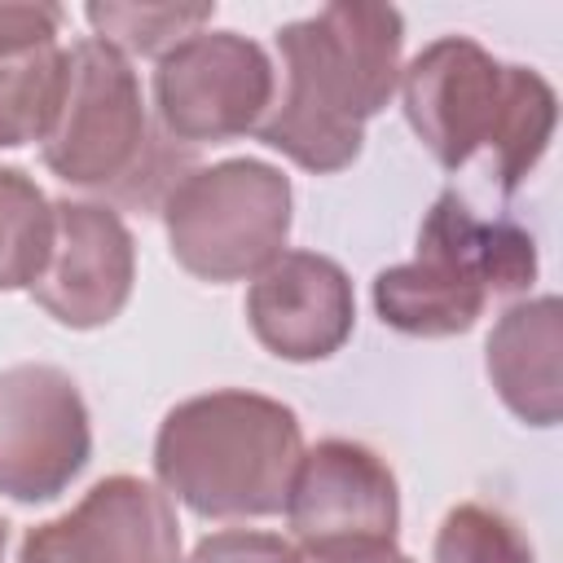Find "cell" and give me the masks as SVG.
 <instances>
[{"label": "cell", "instance_id": "1", "mask_svg": "<svg viewBox=\"0 0 563 563\" xmlns=\"http://www.w3.org/2000/svg\"><path fill=\"white\" fill-rule=\"evenodd\" d=\"M400 48L405 18L391 4L339 0L286 22L277 31L286 88L255 128L260 141L312 176L352 167L365 123L400 84Z\"/></svg>", "mask_w": 563, "mask_h": 563}, {"label": "cell", "instance_id": "2", "mask_svg": "<svg viewBox=\"0 0 563 563\" xmlns=\"http://www.w3.org/2000/svg\"><path fill=\"white\" fill-rule=\"evenodd\" d=\"M400 101L440 167L457 172L484 154V172L501 194L528 180L559 119L554 88L537 70L497 62L466 35L427 44L400 70Z\"/></svg>", "mask_w": 563, "mask_h": 563}, {"label": "cell", "instance_id": "3", "mask_svg": "<svg viewBox=\"0 0 563 563\" xmlns=\"http://www.w3.org/2000/svg\"><path fill=\"white\" fill-rule=\"evenodd\" d=\"M303 457V431L290 405L260 391H207L167 409L154 435V475L163 493L198 519H268L286 506Z\"/></svg>", "mask_w": 563, "mask_h": 563}, {"label": "cell", "instance_id": "4", "mask_svg": "<svg viewBox=\"0 0 563 563\" xmlns=\"http://www.w3.org/2000/svg\"><path fill=\"white\" fill-rule=\"evenodd\" d=\"M44 167L70 189L101 194L119 207L154 211L194 172L189 150L154 132L136 70L110 44L79 40L66 48L57 110L40 136Z\"/></svg>", "mask_w": 563, "mask_h": 563}, {"label": "cell", "instance_id": "5", "mask_svg": "<svg viewBox=\"0 0 563 563\" xmlns=\"http://www.w3.org/2000/svg\"><path fill=\"white\" fill-rule=\"evenodd\" d=\"M158 211L185 273L216 286L246 282L286 251L290 180L264 158H224L180 176Z\"/></svg>", "mask_w": 563, "mask_h": 563}, {"label": "cell", "instance_id": "6", "mask_svg": "<svg viewBox=\"0 0 563 563\" xmlns=\"http://www.w3.org/2000/svg\"><path fill=\"white\" fill-rule=\"evenodd\" d=\"M277 97L268 53L238 31H198L154 70V110L167 141L198 150L255 132Z\"/></svg>", "mask_w": 563, "mask_h": 563}, {"label": "cell", "instance_id": "7", "mask_svg": "<svg viewBox=\"0 0 563 563\" xmlns=\"http://www.w3.org/2000/svg\"><path fill=\"white\" fill-rule=\"evenodd\" d=\"M92 427L75 378L26 361L0 369V493L35 506L70 488L88 466Z\"/></svg>", "mask_w": 563, "mask_h": 563}, {"label": "cell", "instance_id": "8", "mask_svg": "<svg viewBox=\"0 0 563 563\" xmlns=\"http://www.w3.org/2000/svg\"><path fill=\"white\" fill-rule=\"evenodd\" d=\"M282 510L299 554L387 545L400 528L396 475L356 440H321L303 449Z\"/></svg>", "mask_w": 563, "mask_h": 563}, {"label": "cell", "instance_id": "9", "mask_svg": "<svg viewBox=\"0 0 563 563\" xmlns=\"http://www.w3.org/2000/svg\"><path fill=\"white\" fill-rule=\"evenodd\" d=\"M18 563H180V523L163 488L110 475L79 506L31 528Z\"/></svg>", "mask_w": 563, "mask_h": 563}, {"label": "cell", "instance_id": "10", "mask_svg": "<svg viewBox=\"0 0 563 563\" xmlns=\"http://www.w3.org/2000/svg\"><path fill=\"white\" fill-rule=\"evenodd\" d=\"M136 246L123 216L106 202H53V246L31 282V299L70 330L110 325L132 295Z\"/></svg>", "mask_w": 563, "mask_h": 563}, {"label": "cell", "instance_id": "11", "mask_svg": "<svg viewBox=\"0 0 563 563\" xmlns=\"http://www.w3.org/2000/svg\"><path fill=\"white\" fill-rule=\"evenodd\" d=\"M246 325L260 347L282 361H325L356 325L352 282L330 255L282 251L260 277H251Z\"/></svg>", "mask_w": 563, "mask_h": 563}, {"label": "cell", "instance_id": "12", "mask_svg": "<svg viewBox=\"0 0 563 563\" xmlns=\"http://www.w3.org/2000/svg\"><path fill=\"white\" fill-rule=\"evenodd\" d=\"M563 308L554 295L506 308L488 334L484 365L501 405L528 427H554L563 418Z\"/></svg>", "mask_w": 563, "mask_h": 563}, {"label": "cell", "instance_id": "13", "mask_svg": "<svg viewBox=\"0 0 563 563\" xmlns=\"http://www.w3.org/2000/svg\"><path fill=\"white\" fill-rule=\"evenodd\" d=\"M57 4H0V150L40 141L62 92Z\"/></svg>", "mask_w": 563, "mask_h": 563}, {"label": "cell", "instance_id": "14", "mask_svg": "<svg viewBox=\"0 0 563 563\" xmlns=\"http://www.w3.org/2000/svg\"><path fill=\"white\" fill-rule=\"evenodd\" d=\"M418 255H435L475 277L488 299L528 295L537 282V242L506 216H479L457 189H444L418 229Z\"/></svg>", "mask_w": 563, "mask_h": 563}, {"label": "cell", "instance_id": "15", "mask_svg": "<svg viewBox=\"0 0 563 563\" xmlns=\"http://www.w3.org/2000/svg\"><path fill=\"white\" fill-rule=\"evenodd\" d=\"M484 303L488 290L435 255L391 264L374 277V312L383 317V325L413 339L466 334L479 321Z\"/></svg>", "mask_w": 563, "mask_h": 563}, {"label": "cell", "instance_id": "16", "mask_svg": "<svg viewBox=\"0 0 563 563\" xmlns=\"http://www.w3.org/2000/svg\"><path fill=\"white\" fill-rule=\"evenodd\" d=\"M53 246V202L18 172L0 167V290H31Z\"/></svg>", "mask_w": 563, "mask_h": 563}, {"label": "cell", "instance_id": "17", "mask_svg": "<svg viewBox=\"0 0 563 563\" xmlns=\"http://www.w3.org/2000/svg\"><path fill=\"white\" fill-rule=\"evenodd\" d=\"M216 4H88L84 18L92 22L97 40L123 57H163L189 35L211 22Z\"/></svg>", "mask_w": 563, "mask_h": 563}, {"label": "cell", "instance_id": "18", "mask_svg": "<svg viewBox=\"0 0 563 563\" xmlns=\"http://www.w3.org/2000/svg\"><path fill=\"white\" fill-rule=\"evenodd\" d=\"M431 554L435 563H537L519 523L479 501H462L440 519Z\"/></svg>", "mask_w": 563, "mask_h": 563}, {"label": "cell", "instance_id": "19", "mask_svg": "<svg viewBox=\"0 0 563 563\" xmlns=\"http://www.w3.org/2000/svg\"><path fill=\"white\" fill-rule=\"evenodd\" d=\"M189 563H303V554L286 537L229 528V532L202 537L198 550L189 554Z\"/></svg>", "mask_w": 563, "mask_h": 563}, {"label": "cell", "instance_id": "20", "mask_svg": "<svg viewBox=\"0 0 563 563\" xmlns=\"http://www.w3.org/2000/svg\"><path fill=\"white\" fill-rule=\"evenodd\" d=\"M303 563H413L409 554L396 550V541L387 545H352V550H325V554H303Z\"/></svg>", "mask_w": 563, "mask_h": 563}, {"label": "cell", "instance_id": "21", "mask_svg": "<svg viewBox=\"0 0 563 563\" xmlns=\"http://www.w3.org/2000/svg\"><path fill=\"white\" fill-rule=\"evenodd\" d=\"M0 554H4V523H0Z\"/></svg>", "mask_w": 563, "mask_h": 563}]
</instances>
